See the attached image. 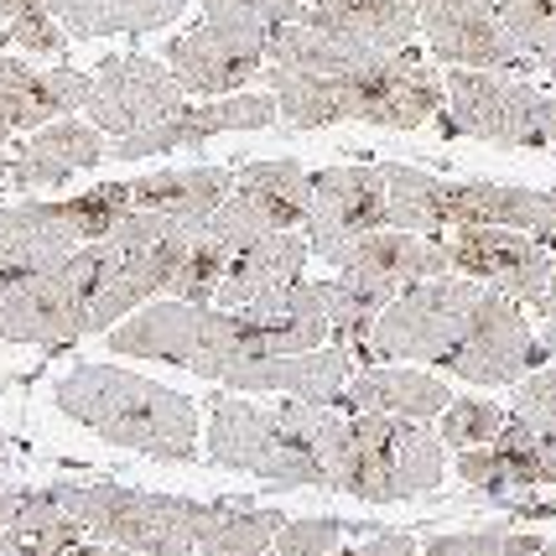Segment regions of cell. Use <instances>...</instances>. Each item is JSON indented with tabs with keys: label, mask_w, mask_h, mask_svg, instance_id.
Instances as JSON below:
<instances>
[{
	"label": "cell",
	"mask_w": 556,
	"mask_h": 556,
	"mask_svg": "<svg viewBox=\"0 0 556 556\" xmlns=\"http://www.w3.org/2000/svg\"><path fill=\"white\" fill-rule=\"evenodd\" d=\"M276 99L270 94H229V99H198L182 115H172L167 125L156 130H141V136H125V141H110V156L115 162H141V156H162V151H177V146H203L224 136V130H266L276 125Z\"/></svg>",
	"instance_id": "obj_20"
},
{
	"label": "cell",
	"mask_w": 556,
	"mask_h": 556,
	"mask_svg": "<svg viewBox=\"0 0 556 556\" xmlns=\"http://www.w3.org/2000/svg\"><path fill=\"white\" fill-rule=\"evenodd\" d=\"M541 68H546V78L556 84V52H552V58H541Z\"/></svg>",
	"instance_id": "obj_43"
},
{
	"label": "cell",
	"mask_w": 556,
	"mask_h": 556,
	"mask_svg": "<svg viewBox=\"0 0 556 556\" xmlns=\"http://www.w3.org/2000/svg\"><path fill=\"white\" fill-rule=\"evenodd\" d=\"M494 11L531 63L556 52V0H494Z\"/></svg>",
	"instance_id": "obj_32"
},
{
	"label": "cell",
	"mask_w": 556,
	"mask_h": 556,
	"mask_svg": "<svg viewBox=\"0 0 556 556\" xmlns=\"http://www.w3.org/2000/svg\"><path fill=\"white\" fill-rule=\"evenodd\" d=\"M193 99L177 84V73L162 58H146V52H115L94 68V94H89V125L104 130L110 141L125 136H141L167 125L172 115H182Z\"/></svg>",
	"instance_id": "obj_13"
},
{
	"label": "cell",
	"mask_w": 556,
	"mask_h": 556,
	"mask_svg": "<svg viewBox=\"0 0 556 556\" xmlns=\"http://www.w3.org/2000/svg\"><path fill=\"white\" fill-rule=\"evenodd\" d=\"M52 494L99 546H125L141 556L198 552L218 515V505H198L182 494H146L125 484H52Z\"/></svg>",
	"instance_id": "obj_8"
},
{
	"label": "cell",
	"mask_w": 556,
	"mask_h": 556,
	"mask_svg": "<svg viewBox=\"0 0 556 556\" xmlns=\"http://www.w3.org/2000/svg\"><path fill=\"white\" fill-rule=\"evenodd\" d=\"M442 244H447V261L458 276L500 291L520 307H541V296L552 287V250L535 244L531 235L489 229V224H458V229H447Z\"/></svg>",
	"instance_id": "obj_15"
},
{
	"label": "cell",
	"mask_w": 556,
	"mask_h": 556,
	"mask_svg": "<svg viewBox=\"0 0 556 556\" xmlns=\"http://www.w3.org/2000/svg\"><path fill=\"white\" fill-rule=\"evenodd\" d=\"M447 479L442 437H432L421 421L380 412H354L343 427V447L333 463V489L390 505V500H421Z\"/></svg>",
	"instance_id": "obj_9"
},
{
	"label": "cell",
	"mask_w": 556,
	"mask_h": 556,
	"mask_svg": "<svg viewBox=\"0 0 556 556\" xmlns=\"http://www.w3.org/2000/svg\"><path fill=\"white\" fill-rule=\"evenodd\" d=\"M89 94H94V73H78L68 63L42 73L26 58H0V141L16 130L68 121L73 110H89Z\"/></svg>",
	"instance_id": "obj_19"
},
{
	"label": "cell",
	"mask_w": 556,
	"mask_h": 556,
	"mask_svg": "<svg viewBox=\"0 0 556 556\" xmlns=\"http://www.w3.org/2000/svg\"><path fill=\"white\" fill-rule=\"evenodd\" d=\"M307 255H313V244H307V235H296V229H281V235H266V240L235 250V255H229V276H224V287H218L214 307H224V313L255 307L261 296L291 287V281H302Z\"/></svg>",
	"instance_id": "obj_24"
},
{
	"label": "cell",
	"mask_w": 556,
	"mask_h": 556,
	"mask_svg": "<svg viewBox=\"0 0 556 556\" xmlns=\"http://www.w3.org/2000/svg\"><path fill=\"white\" fill-rule=\"evenodd\" d=\"M68 556H141V552H125V546H99V541H94V546H73Z\"/></svg>",
	"instance_id": "obj_40"
},
{
	"label": "cell",
	"mask_w": 556,
	"mask_h": 556,
	"mask_svg": "<svg viewBox=\"0 0 556 556\" xmlns=\"http://www.w3.org/2000/svg\"><path fill=\"white\" fill-rule=\"evenodd\" d=\"M229 244H218L214 235H193L188 244V261L177 270V281H172V302H198V307H214L218 287H224V276H229Z\"/></svg>",
	"instance_id": "obj_29"
},
{
	"label": "cell",
	"mask_w": 556,
	"mask_h": 556,
	"mask_svg": "<svg viewBox=\"0 0 556 556\" xmlns=\"http://www.w3.org/2000/svg\"><path fill=\"white\" fill-rule=\"evenodd\" d=\"M11 182V156H5V141H0V188Z\"/></svg>",
	"instance_id": "obj_42"
},
{
	"label": "cell",
	"mask_w": 556,
	"mask_h": 556,
	"mask_svg": "<svg viewBox=\"0 0 556 556\" xmlns=\"http://www.w3.org/2000/svg\"><path fill=\"white\" fill-rule=\"evenodd\" d=\"M52 22L68 31V42L94 37H141L182 22L188 0H48Z\"/></svg>",
	"instance_id": "obj_26"
},
{
	"label": "cell",
	"mask_w": 556,
	"mask_h": 556,
	"mask_svg": "<svg viewBox=\"0 0 556 556\" xmlns=\"http://www.w3.org/2000/svg\"><path fill=\"white\" fill-rule=\"evenodd\" d=\"M442 208H447V229H458V224L515 229V235H531L535 244H546L556 255V193L473 177V182H447Z\"/></svg>",
	"instance_id": "obj_21"
},
{
	"label": "cell",
	"mask_w": 556,
	"mask_h": 556,
	"mask_svg": "<svg viewBox=\"0 0 556 556\" xmlns=\"http://www.w3.org/2000/svg\"><path fill=\"white\" fill-rule=\"evenodd\" d=\"M302 5H317V0H302Z\"/></svg>",
	"instance_id": "obj_46"
},
{
	"label": "cell",
	"mask_w": 556,
	"mask_h": 556,
	"mask_svg": "<svg viewBox=\"0 0 556 556\" xmlns=\"http://www.w3.org/2000/svg\"><path fill=\"white\" fill-rule=\"evenodd\" d=\"M369 354L386 364H432L468 386H520L552 364L520 302L468 276H437L375 317Z\"/></svg>",
	"instance_id": "obj_2"
},
{
	"label": "cell",
	"mask_w": 556,
	"mask_h": 556,
	"mask_svg": "<svg viewBox=\"0 0 556 556\" xmlns=\"http://www.w3.org/2000/svg\"><path fill=\"white\" fill-rule=\"evenodd\" d=\"M84 546V526L58 505L52 489H31L22 515L0 531V556H68Z\"/></svg>",
	"instance_id": "obj_27"
},
{
	"label": "cell",
	"mask_w": 556,
	"mask_h": 556,
	"mask_svg": "<svg viewBox=\"0 0 556 556\" xmlns=\"http://www.w3.org/2000/svg\"><path fill=\"white\" fill-rule=\"evenodd\" d=\"M0 42H5V26H0Z\"/></svg>",
	"instance_id": "obj_45"
},
{
	"label": "cell",
	"mask_w": 556,
	"mask_h": 556,
	"mask_svg": "<svg viewBox=\"0 0 556 556\" xmlns=\"http://www.w3.org/2000/svg\"><path fill=\"white\" fill-rule=\"evenodd\" d=\"M203 16H229V22H250V26H266V31H281V26L302 22L307 5H302V0H203Z\"/></svg>",
	"instance_id": "obj_35"
},
{
	"label": "cell",
	"mask_w": 556,
	"mask_h": 556,
	"mask_svg": "<svg viewBox=\"0 0 556 556\" xmlns=\"http://www.w3.org/2000/svg\"><path fill=\"white\" fill-rule=\"evenodd\" d=\"M110 156L104 130H94L89 121H52L42 130H31V141H22V151L11 156V188L37 193L52 182H68L73 172H94Z\"/></svg>",
	"instance_id": "obj_22"
},
{
	"label": "cell",
	"mask_w": 556,
	"mask_h": 556,
	"mask_svg": "<svg viewBox=\"0 0 556 556\" xmlns=\"http://www.w3.org/2000/svg\"><path fill=\"white\" fill-rule=\"evenodd\" d=\"M447 182L406 162H354V167L313 172V208H307V244L317 261L339 266L343 255L369 235H432L442 240Z\"/></svg>",
	"instance_id": "obj_5"
},
{
	"label": "cell",
	"mask_w": 556,
	"mask_h": 556,
	"mask_svg": "<svg viewBox=\"0 0 556 556\" xmlns=\"http://www.w3.org/2000/svg\"><path fill=\"white\" fill-rule=\"evenodd\" d=\"M509 412L505 406H494V401H473V395H453V406L442 412V427H437V437H442V447H453V453H473V447H489L494 437L505 432Z\"/></svg>",
	"instance_id": "obj_30"
},
{
	"label": "cell",
	"mask_w": 556,
	"mask_h": 556,
	"mask_svg": "<svg viewBox=\"0 0 556 556\" xmlns=\"http://www.w3.org/2000/svg\"><path fill=\"white\" fill-rule=\"evenodd\" d=\"M421 31L416 0H317L302 22L276 31L270 68L313 73V78H343L390 52L412 48Z\"/></svg>",
	"instance_id": "obj_7"
},
{
	"label": "cell",
	"mask_w": 556,
	"mask_h": 556,
	"mask_svg": "<svg viewBox=\"0 0 556 556\" xmlns=\"http://www.w3.org/2000/svg\"><path fill=\"white\" fill-rule=\"evenodd\" d=\"M235 193V172L229 167H182V172H146L130 182V203L141 214H162L188 235H203V224L224 208V198Z\"/></svg>",
	"instance_id": "obj_23"
},
{
	"label": "cell",
	"mask_w": 556,
	"mask_h": 556,
	"mask_svg": "<svg viewBox=\"0 0 556 556\" xmlns=\"http://www.w3.org/2000/svg\"><path fill=\"white\" fill-rule=\"evenodd\" d=\"M276 31L229 16H203L193 31L172 37L162 48V63L177 73V84L193 99H229L244 94L255 78H266Z\"/></svg>",
	"instance_id": "obj_11"
},
{
	"label": "cell",
	"mask_w": 556,
	"mask_h": 556,
	"mask_svg": "<svg viewBox=\"0 0 556 556\" xmlns=\"http://www.w3.org/2000/svg\"><path fill=\"white\" fill-rule=\"evenodd\" d=\"M343 427L349 416L333 406H307V401L250 406L214 395L203 458L224 473H255L270 489H333Z\"/></svg>",
	"instance_id": "obj_3"
},
{
	"label": "cell",
	"mask_w": 556,
	"mask_h": 556,
	"mask_svg": "<svg viewBox=\"0 0 556 556\" xmlns=\"http://www.w3.org/2000/svg\"><path fill=\"white\" fill-rule=\"evenodd\" d=\"M84 244L89 240H84V229L73 218L68 198H58V203H37V198L5 203L0 208V291H11L37 270L63 266Z\"/></svg>",
	"instance_id": "obj_18"
},
{
	"label": "cell",
	"mask_w": 556,
	"mask_h": 556,
	"mask_svg": "<svg viewBox=\"0 0 556 556\" xmlns=\"http://www.w3.org/2000/svg\"><path fill=\"white\" fill-rule=\"evenodd\" d=\"M307 208H313V177L291 156L250 162V167L235 172V193L224 198V208L203 224V235H214L229 250H244V244L266 240V235L307 224Z\"/></svg>",
	"instance_id": "obj_14"
},
{
	"label": "cell",
	"mask_w": 556,
	"mask_h": 556,
	"mask_svg": "<svg viewBox=\"0 0 556 556\" xmlns=\"http://www.w3.org/2000/svg\"><path fill=\"white\" fill-rule=\"evenodd\" d=\"M349 556H421V546H416L412 531H390V535H375L369 546H359Z\"/></svg>",
	"instance_id": "obj_37"
},
{
	"label": "cell",
	"mask_w": 556,
	"mask_h": 556,
	"mask_svg": "<svg viewBox=\"0 0 556 556\" xmlns=\"http://www.w3.org/2000/svg\"><path fill=\"white\" fill-rule=\"evenodd\" d=\"M546 151H556V99H552V115H546Z\"/></svg>",
	"instance_id": "obj_41"
},
{
	"label": "cell",
	"mask_w": 556,
	"mask_h": 556,
	"mask_svg": "<svg viewBox=\"0 0 556 556\" xmlns=\"http://www.w3.org/2000/svg\"><path fill=\"white\" fill-rule=\"evenodd\" d=\"M339 541H343V520H333V515H296V520L281 526L270 552L276 556H328Z\"/></svg>",
	"instance_id": "obj_34"
},
{
	"label": "cell",
	"mask_w": 556,
	"mask_h": 556,
	"mask_svg": "<svg viewBox=\"0 0 556 556\" xmlns=\"http://www.w3.org/2000/svg\"><path fill=\"white\" fill-rule=\"evenodd\" d=\"M535 313H541V343L552 349V359H556V255H552V287H546Z\"/></svg>",
	"instance_id": "obj_38"
},
{
	"label": "cell",
	"mask_w": 556,
	"mask_h": 556,
	"mask_svg": "<svg viewBox=\"0 0 556 556\" xmlns=\"http://www.w3.org/2000/svg\"><path fill=\"white\" fill-rule=\"evenodd\" d=\"M115 270V244L94 240L63 266L37 270L0 291V343H37V349H68L94 339V302Z\"/></svg>",
	"instance_id": "obj_10"
},
{
	"label": "cell",
	"mask_w": 556,
	"mask_h": 556,
	"mask_svg": "<svg viewBox=\"0 0 556 556\" xmlns=\"http://www.w3.org/2000/svg\"><path fill=\"white\" fill-rule=\"evenodd\" d=\"M52 406L115 447L156 463L198 458V406L182 390H167L121 364H78L52 386Z\"/></svg>",
	"instance_id": "obj_6"
},
{
	"label": "cell",
	"mask_w": 556,
	"mask_h": 556,
	"mask_svg": "<svg viewBox=\"0 0 556 556\" xmlns=\"http://www.w3.org/2000/svg\"><path fill=\"white\" fill-rule=\"evenodd\" d=\"M442 89H447V125L463 136L494 146H546L552 94H541L526 78L447 68Z\"/></svg>",
	"instance_id": "obj_12"
},
{
	"label": "cell",
	"mask_w": 556,
	"mask_h": 556,
	"mask_svg": "<svg viewBox=\"0 0 556 556\" xmlns=\"http://www.w3.org/2000/svg\"><path fill=\"white\" fill-rule=\"evenodd\" d=\"M22 505H26V494H16V489H0V531L22 515Z\"/></svg>",
	"instance_id": "obj_39"
},
{
	"label": "cell",
	"mask_w": 556,
	"mask_h": 556,
	"mask_svg": "<svg viewBox=\"0 0 556 556\" xmlns=\"http://www.w3.org/2000/svg\"><path fill=\"white\" fill-rule=\"evenodd\" d=\"M535 556H556V541H546V546H541V552H535Z\"/></svg>",
	"instance_id": "obj_44"
},
{
	"label": "cell",
	"mask_w": 556,
	"mask_h": 556,
	"mask_svg": "<svg viewBox=\"0 0 556 556\" xmlns=\"http://www.w3.org/2000/svg\"><path fill=\"white\" fill-rule=\"evenodd\" d=\"M0 26H5V42H16L22 52H37V58L68 52V31L52 22L48 0H0Z\"/></svg>",
	"instance_id": "obj_31"
},
{
	"label": "cell",
	"mask_w": 556,
	"mask_h": 556,
	"mask_svg": "<svg viewBox=\"0 0 556 556\" xmlns=\"http://www.w3.org/2000/svg\"><path fill=\"white\" fill-rule=\"evenodd\" d=\"M104 349H115L125 359H156L172 369H188L224 390H281L287 401H307V406L343 401V380H349V359H354L349 349L296 354L287 339H276L255 317L172 302V296L130 313L121 328H110Z\"/></svg>",
	"instance_id": "obj_1"
},
{
	"label": "cell",
	"mask_w": 556,
	"mask_h": 556,
	"mask_svg": "<svg viewBox=\"0 0 556 556\" xmlns=\"http://www.w3.org/2000/svg\"><path fill=\"white\" fill-rule=\"evenodd\" d=\"M287 526V515L276 509H244V505H218L214 526L203 535L198 556H261L276 546V535Z\"/></svg>",
	"instance_id": "obj_28"
},
{
	"label": "cell",
	"mask_w": 556,
	"mask_h": 556,
	"mask_svg": "<svg viewBox=\"0 0 556 556\" xmlns=\"http://www.w3.org/2000/svg\"><path fill=\"white\" fill-rule=\"evenodd\" d=\"M526 427H535V432H556V359L546 364V369H535L531 380H520V390H515V412Z\"/></svg>",
	"instance_id": "obj_36"
},
{
	"label": "cell",
	"mask_w": 556,
	"mask_h": 556,
	"mask_svg": "<svg viewBox=\"0 0 556 556\" xmlns=\"http://www.w3.org/2000/svg\"><path fill=\"white\" fill-rule=\"evenodd\" d=\"M546 546L541 535L515 531V526H484V531H458V535H432L421 556H535Z\"/></svg>",
	"instance_id": "obj_33"
},
{
	"label": "cell",
	"mask_w": 556,
	"mask_h": 556,
	"mask_svg": "<svg viewBox=\"0 0 556 556\" xmlns=\"http://www.w3.org/2000/svg\"><path fill=\"white\" fill-rule=\"evenodd\" d=\"M416 22L432 48L437 63L473 73H520L531 68V58L515 48L505 31L494 0H416Z\"/></svg>",
	"instance_id": "obj_16"
},
{
	"label": "cell",
	"mask_w": 556,
	"mask_h": 556,
	"mask_svg": "<svg viewBox=\"0 0 556 556\" xmlns=\"http://www.w3.org/2000/svg\"><path fill=\"white\" fill-rule=\"evenodd\" d=\"M343 406H349V416L380 412L401 416V421H427V416H442L453 406V390L416 364H375L343 386Z\"/></svg>",
	"instance_id": "obj_25"
},
{
	"label": "cell",
	"mask_w": 556,
	"mask_h": 556,
	"mask_svg": "<svg viewBox=\"0 0 556 556\" xmlns=\"http://www.w3.org/2000/svg\"><path fill=\"white\" fill-rule=\"evenodd\" d=\"M188 556H193V552H188Z\"/></svg>",
	"instance_id": "obj_47"
},
{
	"label": "cell",
	"mask_w": 556,
	"mask_h": 556,
	"mask_svg": "<svg viewBox=\"0 0 556 556\" xmlns=\"http://www.w3.org/2000/svg\"><path fill=\"white\" fill-rule=\"evenodd\" d=\"M437 276H453L447 244L432 235H401V229L369 235L339 261V281L375 313H386L395 296H406L412 287L437 281Z\"/></svg>",
	"instance_id": "obj_17"
},
{
	"label": "cell",
	"mask_w": 556,
	"mask_h": 556,
	"mask_svg": "<svg viewBox=\"0 0 556 556\" xmlns=\"http://www.w3.org/2000/svg\"><path fill=\"white\" fill-rule=\"evenodd\" d=\"M266 94L287 130H328V125H380V130H421L447 104V89L416 48H401L343 78H313L266 63Z\"/></svg>",
	"instance_id": "obj_4"
}]
</instances>
